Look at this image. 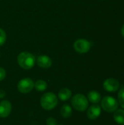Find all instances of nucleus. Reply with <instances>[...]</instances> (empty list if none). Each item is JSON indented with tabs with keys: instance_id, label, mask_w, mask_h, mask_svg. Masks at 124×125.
Masks as SVG:
<instances>
[{
	"instance_id": "obj_8",
	"label": "nucleus",
	"mask_w": 124,
	"mask_h": 125,
	"mask_svg": "<svg viewBox=\"0 0 124 125\" xmlns=\"http://www.w3.org/2000/svg\"><path fill=\"white\" fill-rule=\"evenodd\" d=\"M101 112V107L97 104H94L88 108L87 111V116L91 120H95L100 116Z\"/></svg>"
},
{
	"instance_id": "obj_9",
	"label": "nucleus",
	"mask_w": 124,
	"mask_h": 125,
	"mask_svg": "<svg viewBox=\"0 0 124 125\" xmlns=\"http://www.w3.org/2000/svg\"><path fill=\"white\" fill-rule=\"evenodd\" d=\"M12 111V105L9 100H3L0 103V117L7 118Z\"/></svg>"
},
{
	"instance_id": "obj_19",
	"label": "nucleus",
	"mask_w": 124,
	"mask_h": 125,
	"mask_svg": "<svg viewBox=\"0 0 124 125\" xmlns=\"http://www.w3.org/2000/svg\"><path fill=\"white\" fill-rule=\"evenodd\" d=\"M6 77V71L4 68L0 67V81H3Z\"/></svg>"
},
{
	"instance_id": "obj_24",
	"label": "nucleus",
	"mask_w": 124,
	"mask_h": 125,
	"mask_svg": "<svg viewBox=\"0 0 124 125\" xmlns=\"http://www.w3.org/2000/svg\"></svg>"
},
{
	"instance_id": "obj_11",
	"label": "nucleus",
	"mask_w": 124,
	"mask_h": 125,
	"mask_svg": "<svg viewBox=\"0 0 124 125\" xmlns=\"http://www.w3.org/2000/svg\"><path fill=\"white\" fill-rule=\"evenodd\" d=\"M101 94L94 90H92L88 94V100L94 104H97L101 100Z\"/></svg>"
},
{
	"instance_id": "obj_14",
	"label": "nucleus",
	"mask_w": 124,
	"mask_h": 125,
	"mask_svg": "<svg viewBox=\"0 0 124 125\" xmlns=\"http://www.w3.org/2000/svg\"><path fill=\"white\" fill-rule=\"evenodd\" d=\"M60 112H61V115L64 118H69L72 116V108H71V106L69 105L65 104L61 108Z\"/></svg>"
},
{
	"instance_id": "obj_16",
	"label": "nucleus",
	"mask_w": 124,
	"mask_h": 125,
	"mask_svg": "<svg viewBox=\"0 0 124 125\" xmlns=\"http://www.w3.org/2000/svg\"><path fill=\"white\" fill-rule=\"evenodd\" d=\"M118 104L124 108V86L122 87L118 94Z\"/></svg>"
},
{
	"instance_id": "obj_5",
	"label": "nucleus",
	"mask_w": 124,
	"mask_h": 125,
	"mask_svg": "<svg viewBox=\"0 0 124 125\" xmlns=\"http://www.w3.org/2000/svg\"><path fill=\"white\" fill-rule=\"evenodd\" d=\"M34 83L29 78H25L21 79L17 85L18 90L23 94H26L30 92L34 89Z\"/></svg>"
},
{
	"instance_id": "obj_10",
	"label": "nucleus",
	"mask_w": 124,
	"mask_h": 125,
	"mask_svg": "<svg viewBox=\"0 0 124 125\" xmlns=\"http://www.w3.org/2000/svg\"><path fill=\"white\" fill-rule=\"evenodd\" d=\"M37 65L43 69H47L51 67L52 65V60L51 59L46 56V55H41L39 56L36 60Z\"/></svg>"
},
{
	"instance_id": "obj_23",
	"label": "nucleus",
	"mask_w": 124,
	"mask_h": 125,
	"mask_svg": "<svg viewBox=\"0 0 124 125\" xmlns=\"http://www.w3.org/2000/svg\"></svg>"
},
{
	"instance_id": "obj_15",
	"label": "nucleus",
	"mask_w": 124,
	"mask_h": 125,
	"mask_svg": "<svg viewBox=\"0 0 124 125\" xmlns=\"http://www.w3.org/2000/svg\"><path fill=\"white\" fill-rule=\"evenodd\" d=\"M34 88L38 91V92H44L45 90L47 89L48 88V84L47 83L43 81V80H37L34 83Z\"/></svg>"
},
{
	"instance_id": "obj_3",
	"label": "nucleus",
	"mask_w": 124,
	"mask_h": 125,
	"mask_svg": "<svg viewBox=\"0 0 124 125\" xmlns=\"http://www.w3.org/2000/svg\"><path fill=\"white\" fill-rule=\"evenodd\" d=\"M71 103L75 110L80 112L85 111L88 107V98L82 94H77L74 95L72 97Z\"/></svg>"
},
{
	"instance_id": "obj_12",
	"label": "nucleus",
	"mask_w": 124,
	"mask_h": 125,
	"mask_svg": "<svg viewBox=\"0 0 124 125\" xmlns=\"http://www.w3.org/2000/svg\"><path fill=\"white\" fill-rule=\"evenodd\" d=\"M58 97L62 101H67V100H68L69 99L71 98L72 92H71L70 89H69L67 88H63L59 91Z\"/></svg>"
},
{
	"instance_id": "obj_13",
	"label": "nucleus",
	"mask_w": 124,
	"mask_h": 125,
	"mask_svg": "<svg viewBox=\"0 0 124 125\" xmlns=\"http://www.w3.org/2000/svg\"><path fill=\"white\" fill-rule=\"evenodd\" d=\"M113 119L115 122L119 125H124V110L117 109L114 111Z\"/></svg>"
},
{
	"instance_id": "obj_1",
	"label": "nucleus",
	"mask_w": 124,
	"mask_h": 125,
	"mask_svg": "<svg viewBox=\"0 0 124 125\" xmlns=\"http://www.w3.org/2000/svg\"><path fill=\"white\" fill-rule=\"evenodd\" d=\"M36 62L35 56L27 51H23L19 53L18 56V63L19 66L24 70L31 69Z\"/></svg>"
},
{
	"instance_id": "obj_7",
	"label": "nucleus",
	"mask_w": 124,
	"mask_h": 125,
	"mask_svg": "<svg viewBox=\"0 0 124 125\" xmlns=\"http://www.w3.org/2000/svg\"><path fill=\"white\" fill-rule=\"evenodd\" d=\"M104 89L108 92H115L118 90L120 87V83L115 78H107L103 83Z\"/></svg>"
},
{
	"instance_id": "obj_22",
	"label": "nucleus",
	"mask_w": 124,
	"mask_h": 125,
	"mask_svg": "<svg viewBox=\"0 0 124 125\" xmlns=\"http://www.w3.org/2000/svg\"><path fill=\"white\" fill-rule=\"evenodd\" d=\"M0 57H1V53H0Z\"/></svg>"
},
{
	"instance_id": "obj_2",
	"label": "nucleus",
	"mask_w": 124,
	"mask_h": 125,
	"mask_svg": "<svg viewBox=\"0 0 124 125\" xmlns=\"http://www.w3.org/2000/svg\"><path fill=\"white\" fill-rule=\"evenodd\" d=\"M58 104V97L53 92H47L40 98V105L46 111H50Z\"/></svg>"
},
{
	"instance_id": "obj_17",
	"label": "nucleus",
	"mask_w": 124,
	"mask_h": 125,
	"mask_svg": "<svg viewBox=\"0 0 124 125\" xmlns=\"http://www.w3.org/2000/svg\"><path fill=\"white\" fill-rule=\"evenodd\" d=\"M6 39H7V35L5 31L2 29H0V46L3 45L5 43Z\"/></svg>"
},
{
	"instance_id": "obj_6",
	"label": "nucleus",
	"mask_w": 124,
	"mask_h": 125,
	"mask_svg": "<svg viewBox=\"0 0 124 125\" xmlns=\"http://www.w3.org/2000/svg\"><path fill=\"white\" fill-rule=\"evenodd\" d=\"M73 47L78 53H86L91 49V43L86 39H78L74 42Z\"/></svg>"
},
{
	"instance_id": "obj_4",
	"label": "nucleus",
	"mask_w": 124,
	"mask_h": 125,
	"mask_svg": "<svg viewBox=\"0 0 124 125\" xmlns=\"http://www.w3.org/2000/svg\"><path fill=\"white\" fill-rule=\"evenodd\" d=\"M118 102L111 96H105L101 102L102 108L109 113L115 111L118 108Z\"/></svg>"
},
{
	"instance_id": "obj_20",
	"label": "nucleus",
	"mask_w": 124,
	"mask_h": 125,
	"mask_svg": "<svg viewBox=\"0 0 124 125\" xmlns=\"http://www.w3.org/2000/svg\"><path fill=\"white\" fill-rule=\"evenodd\" d=\"M5 92L2 89H0V99H2L5 97Z\"/></svg>"
},
{
	"instance_id": "obj_18",
	"label": "nucleus",
	"mask_w": 124,
	"mask_h": 125,
	"mask_svg": "<svg viewBox=\"0 0 124 125\" xmlns=\"http://www.w3.org/2000/svg\"><path fill=\"white\" fill-rule=\"evenodd\" d=\"M46 125H57V121L56 119L53 117H49L46 119Z\"/></svg>"
},
{
	"instance_id": "obj_21",
	"label": "nucleus",
	"mask_w": 124,
	"mask_h": 125,
	"mask_svg": "<svg viewBox=\"0 0 124 125\" xmlns=\"http://www.w3.org/2000/svg\"><path fill=\"white\" fill-rule=\"evenodd\" d=\"M121 34H122L123 37H124V25H123L122 28H121Z\"/></svg>"
}]
</instances>
